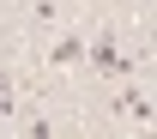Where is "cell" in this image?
Here are the masks:
<instances>
[{"mask_svg":"<svg viewBox=\"0 0 157 139\" xmlns=\"http://www.w3.org/2000/svg\"><path fill=\"white\" fill-rule=\"evenodd\" d=\"M115 109H121L127 121H151V103H145V91H121V97H115Z\"/></svg>","mask_w":157,"mask_h":139,"instance_id":"3","label":"cell"},{"mask_svg":"<svg viewBox=\"0 0 157 139\" xmlns=\"http://www.w3.org/2000/svg\"><path fill=\"white\" fill-rule=\"evenodd\" d=\"M85 55H91V67H97L103 79H127V73H133V60L115 48V37H97L91 48H85Z\"/></svg>","mask_w":157,"mask_h":139,"instance_id":"1","label":"cell"},{"mask_svg":"<svg viewBox=\"0 0 157 139\" xmlns=\"http://www.w3.org/2000/svg\"><path fill=\"white\" fill-rule=\"evenodd\" d=\"M73 60H85V30H67V37L48 48V67H73Z\"/></svg>","mask_w":157,"mask_h":139,"instance_id":"2","label":"cell"},{"mask_svg":"<svg viewBox=\"0 0 157 139\" xmlns=\"http://www.w3.org/2000/svg\"><path fill=\"white\" fill-rule=\"evenodd\" d=\"M18 91V79H12V67H0V97H12Z\"/></svg>","mask_w":157,"mask_h":139,"instance_id":"4","label":"cell"}]
</instances>
